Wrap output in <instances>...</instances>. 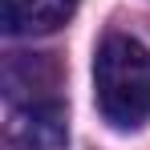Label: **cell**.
<instances>
[{
  "label": "cell",
  "mask_w": 150,
  "mask_h": 150,
  "mask_svg": "<svg viewBox=\"0 0 150 150\" xmlns=\"http://www.w3.org/2000/svg\"><path fill=\"white\" fill-rule=\"evenodd\" d=\"M93 93L101 118L118 130L150 122V53L134 37H105L93 57Z\"/></svg>",
  "instance_id": "1"
},
{
  "label": "cell",
  "mask_w": 150,
  "mask_h": 150,
  "mask_svg": "<svg viewBox=\"0 0 150 150\" xmlns=\"http://www.w3.org/2000/svg\"><path fill=\"white\" fill-rule=\"evenodd\" d=\"M61 85V69L49 53H12L4 61V93L12 105L53 101Z\"/></svg>",
  "instance_id": "3"
},
{
  "label": "cell",
  "mask_w": 150,
  "mask_h": 150,
  "mask_svg": "<svg viewBox=\"0 0 150 150\" xmlns=\"http://www.w3.org/2000/svg\"><path fill=\"white\" fill-rule=\"evenodd\" d=\"M65 142H69V122H65V105L57 98L12 105V114H8L12 150H65Z\"/></svg>",
  "instance_id": "2"
},
{
  "label": "cell",
  "mask_w": 150,
  "mask_h": 150,
  "mask_svg": "<svg viewBox=\"0 0 150 150\" xmlns=\"http://www.w3.org/2000/svg\"><path fill=\"white\" fill-rule=\"evenodd\" d=\"M77 0H0V25L12 37H45L69 25Z\"/></svg>",
  "instance_id": "4"
}]
</instances>
